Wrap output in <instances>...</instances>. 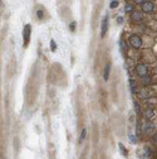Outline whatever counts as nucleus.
<instances>
[{"label": "nucleus", "mask_w": 157, "mask_h": 159, "mask_svg": "<svg viewBox=\"0 0 157 159\" xmlns=\"http://www.w3.org/2000/svg\"><path fill=\"white\" fill-rule=\"evenodd\" d=\"M137 96L141 100H147V98H152L154 96H157V85L146 86L142 90L137 91Z\"/></svg>", "instance_id": "obj_1"}, {"label": "nucleus", "mask_w": 157, "mask_h": 159, "mask_svg": "<svg viewBox=\"0 0 157 159\" xmlns=\"http://www.w3.org/2000/svg\"><path fill=\"white\" fill-rule=\"evenodd\" d=\"M128 44L131 45V48H133V49H141L143 47V39L138 34H131L128 38Z\"/></svg>", "instance_id": "obj_2"}, {"label": "nucleus", "mask_w": 157, "mask_h": 159, "mask_svg": "<svg viewBox=\"0 0 157 159\" xmlns=\"http://www.w3.org/2000/svg\"><path fill=\"white\" fill-rule=\"evenodd\" d=\"M135 73L141 78V77H145V76L151 75L152 72L150 70V67H148V64H146V63H137L136 67H135Z\"/></svg>", "instance_id": "obj_3"}, {"label": "nucleus", "mask_w": 157, "mask_h": 159, "mask_svg": "<svg viewBox=\"0 0 157 159\" xmlns=\"http://www.w3.org/2000/svg\"><path fill=\"white\" fill-rule=\"evenodd\" d=\"M131 20L133 23H137V24L143 23V13L140 10H133L131 13Z\"/></svg>", "instance_id": "obj_4"}, {"label": "nucleus", "mask_w": 157, "mask_h": 159, "mask_svg": "<svg viewBox=\"0 0 157 159\" xmlns=\"http://www.w3.org/2000/svg\"><path fill=\"white\" fill-rule=\"evenodd\" d=\"M156 81V77H154L152 75H148V76H145V77H141V85L143 87L146 86H151V85H156L157 82Z\"/></svg>", "instance_id": "obj_5"}, {"label": "nucleus", "mask_w": 157, "mask_h": 159, "mask_svg": "<svg viewBox=\"0 0 157 159\" xmlns=\"http://www.w3.org/2000/svg\"><path fill=\"white\" fill-rule=\"evenodd\" d=\"M141 11L146 14H151L155 11V4L152 1H145L142 5H141Z\"/></svg>", "instance_id": "obj_6"}, {"label": "nucleus", "mask_w": 157, "mask_h": 159, "mask_svg": "<svg viewBox=\"0 0 157 159\" xmlns=\"http://www.w3.org/2000/svg\"><path fill=\"white\" fill-rule=\"evenodd\" d=\"M156 109L154 107H147V109H145V111H143V117L146 119L147 121H151V120H154L155 117H156Z\"/></svg>", "instance_id": "obj_7"}, {"label": "nucleus", "mask_w": 157, "mask_h": 159, "mask_svg": "<svg viewBox=\"0 0 157 159\" xmlns=\"http://www.w3.org/2000/svg\"><path fill=\"white\" fill-rule=\"evenodd\" d=\"M30 34H32V27L29 24H26L24 27V29H23V38H24V45L29 44V40H30Z\"/></svg>", "instance_id": "obj_8"}, {"label": "nucleus", "mask_w": 157, "mask_h": 159, "mask_svg": "<svg viewBox=\"0 0 157 159\" xmlns=\"http://www.w3.org/2000/svg\"><path fill=\"white\" fill-rule=\"evenodd\" d=\"M107 30H108V15H104L102 22V27H101V37L103 38L107 34Z\"/></svg>", "instance_id": "obj_9"}, {"label": "nucleus", "mask_w": 157, "mask_h": 159, "mask_svg": "<svg viewBox=\"0 0 157 159\" xmlns=\"http://www.w3.org/2000/svg\"><path fill=\"white\" fill-rule=\"evenodd\" d=\"M109 72H111V63L108 62V63L106 64L104 70H103V80H104V81H108V78H109Z\"/></svg>", "instance_id": "obj_10"}, {"label": "nucleus", "mask_w": 157, "mask_h": 159, "mask_svg": "<svg viewBox=\"0 0 157 159\" xmlns=\"http://www.w3.org/2000/svg\"><path fill=\"white\" fill-rule=\"evenodd\" d=\"M154 130H155V126L150 123V121H147L146 125H145V132H146V134H152Z\"/></svg>", "instance_id": "obj_11"}, {"label": "nucleus", "mask_w": 157, "mask_h": 159, "mask_svg": "<svg viewBox=\"0 0 157 159\" xmlns=\"http://www.w3.org/2000/svg\"><path fill=\"white\" fill-rule=\"evenodd\" d=\"M124 10L126 11H127V13H129V14H131L132 13V11L133 10H135V8H133V4H126V6H124Z\"/></svg>", "instance_id": "obj_12"}, {"label": "nucleus", "mask_w": 157, "mask_h": 159, "mask_svg": "<svg viewBox=\"0 0 157 159\" xmlns=\"http://www.w3.org/2000/svg\"><path fill=\"white\" fill-rule=\"evenodd\" d=\"M86 136H87V130H86V129H83V130L80 131V136H79V143H83V140L86 139Z\"/></svg>", "instance_id": "obj_13"}, {"label": "nucleus", "mask_w": 157, "mask_h": 159, "mask_svg": "<svg viewBox=\"0 0 157 159\" xmlns=\"http://www.w3.org/2000/svg\"><path fill=\"white\" fill-rule=\"evenodd\" d=\"M118 6V0H112L109 4V8L111 9H114V8H117Z\"/></svg>", "instance_id": "obj_14"}, {"label": "nucleus", "mask_w": 157, "mask_h": 159, "mask_svg": "<svg viewBox=\"0 0 157 159\" xmlns=\"http://www.w3.org/2000/svg\"><path fill=\"white\" fill-rule=\"evenodd\" d=\"M43 17H44V11L43 10H38L37 11V18L38 19H43Z\"/></svg>", "instance_id": "obj_15"}, {"label": "nucleus", "mask_w": 157, "mask_h": 159, "mask_svg": "<svg viewBox=\"0 0 157 159\" xmlns=\"http://www.w3.org/2000/svg\"><path fill=\"white\" fill-rule=\"evenodd\" d=\"M50 49H52V51L53 52H54L55 51V49H57V44H55V40H50Z\"/></svg>", "instance_id": "obj_16"}, {"label": "nucleus", "mask_w": 157, "mask_h": 159, "mask_svg": "<svg viewBox=\"0 0 157 159\" xmlns=\"http://www.w3.org/2000/svg\"><path fill=\"white\" fill-rule=\"evenodd\" d=\"M120 149H121V151H123V154L126 155V157H127V150H126V148H124L123 145H122L121 143H120Z\"/></svg>", "instance_id": "obj_17"}, {"label": "nucleus", "mask_w": 157, "mask_h": 159, "mask_svg": "<svg viewBox=\"0 0 157 159\" xmlns=\"http://www.w3.org/2000/svg\"><path fill=\"white\" fill-rule=\"evenodd\" d=\"M145 1H147V0H132V4H141L142 5Z\"/></svg>", "instance_id": "obj_18"}, {"label": "nucleus", "mask_w": 157, "mask_h": 159, "mask_svg": "<svg viewBox=\"0 0 157 159\" xmlns=\"http://www.w3.org/2000/svg\"><path fill=\"white\" fill-rule=\"evenodd\" d=\"M129 139H131V142H132V143H135V144L137 143V136H135V135H132V134H131V135H129Z\"/></svg>", "instance_id": "obj_19"}, {"label": "nucleus", "mask_w": 157, "mask_h": 159, "mask_svg": "<svg viewBox=\"0 0 157 159\" xmlns=\"http://www.w3.org/2000/svg\"><path fill=\"white\" fill-rule=\"evenodd\" d=\"M75 25H77V24H75V22H73V23H71L69 28H71V30H72V32H74V30H75Z\"/></svg>", "instance_id": "obj_20"}, {"label": "nucleus", "mask_w": 157, "mask_h": 159, "mask_svg": "<svg viewBox=\"0 0 157 159\" xmlns=\"http://www.w3.org/2000/svg\"><path fill=\"white\" fill-rule=\"evenodd\" d=\"M117 20H118V24H122V23H123V18H122V17H118Z\"/></svg>", "instance_id": "obj_21"}, {"label": "nucleus", "mask_w": 157, "mask_h": 159, "mask_svg": "<svg viewBox=\"0 0 157 159\" xmlns=\"http://www.w3.org/2000/svg\"><path fill=\"white\" fill-rule=\"evenodd\" d=\"M156 157H157V149H156Z\"/></svg>", "instance_id": "obj_22"}]
</instances>
